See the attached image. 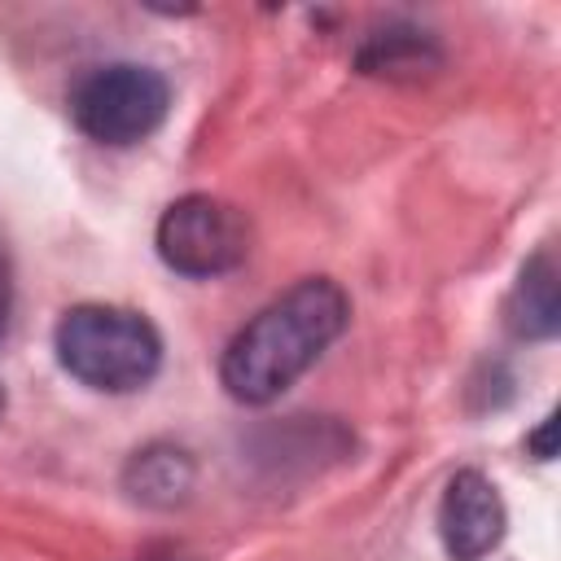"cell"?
Returning a JSON list of instances; mask_svg holds the SVG:
<instances>
[{"label": "cell", "instance_id": "1", "mask_svg": "<svg viewBox=\"0 0 561 561\" xmlns=\"http://www.w3.org/2000/svg\"><path fill=\"white\" fill-rule=\"evenodd\" d=\"M351 298L329 276H307L267 302L219 355V381L237 403L285 394L346 329Z\"/></svg>", "mask_w": 561, "mask_h": 561}, {"label": "cell", "instance_id": "2", "mask_svg": "<svg viewBox=\"0 0 561 561\" xmlns=\"http://www.w3.org/2000/svg\"><path fill=\"white\" fill-rule=\"evenodd\" d=\"M53 346L61 368L101 394H131L153 381L162 364V337L158 329L127 307H105V302H83L70 307L57 329Z\"/></svg>", "mask_w": 561, "mask_h": 561}, {"label": "cell", "instance_id": "3", "mask_svg": "<svg viewBox=\"0 0 561 561\" xmlns=\"http://www.w3.org/2000/svg\"><path fill=\"white\" fill-rule=\"evenodd\" d=\"M171 110V88L153 66L110 61L92 66L70 92L75 127L96 145H136L162 127Z\"/></svg>", "mask_w": 561, "mask_h": 561}, {"label": "cell", "instance_id": "4", "mask_svg": "<svg viewBox=\"0 0 561 561\" xmlns=\"http://www.w3.org/2000/svg\"><path fill=\"white\" fill-rule=\"evenodd\" d=\"M158 254L171 272L210 280L245 263L250 254V219L210 193H188L171 202L158 219Z\"/></svg>", "mask_w": 561, "mask_h": 561}, {"label": "cell", "instance_id": "5", "mask_svg": "<svg viewBox=\"0 0 561 561\" xmlns=\"http://www.w3.org/2000/svg\"><path fill=\"white\" fill-rule=\"evenodd\" d=\"M504 526H508V513L486 473L460 469L447 478L438 500V535L451 561H482L486 552L500 548Z\"/></svg>", "mask_w": 561, "mask_h": 561}, {"label": "cell", "instance_id": "6", "mask_svg": "<svg viewBox=\"0 0 561 561\" xmlns=\"http://www.w3.org/2000/svg\"><path fill=\"white\" fill-rule=\"evenodd\" d=\"M557 324H561L557 267H552V259L539 250V254L522 267L517 285H513V294H508V329H513L517 337H526V342H543V337L557 333Z\"/></svg>", "mask_w": 561, "mask_h": 561}, {"label": "cell", "instance_id": "7", "mask_svg": "<svg viewBox=\"0 0 561 561\" xmlns=\"http://www.w3.org/2000/svg\"><path fill=\"white\" fill-rule=\"evenodd\" d=\"M123 482H127V491H131L140 504L171 508V504H180V500L193 491V460H188L184 447L153 443V447H145V451L131 456Z\"/></svg>", "mask_w": 561, "mask_h": 561}, {"label": "cell", "instance_id": "8", "mask_svg": "<svg viewBox=\"0 0 561 561\" xmlns=\"http://www.w3.org/2000/svg\"><path fill=\"white\" fill-rule=\"evenodd\" d=\"M359 66L368 75H421L438 66V48L425 39V31H386L364 44Z\"/></svg>", "mask_w": 561, "mask_h": 561}, {"label": "cell", "instance_id": "9", "mask_svg": "<svg viewBox=\"0 0 561 561\" xmlns=\"http://www.w3.org/2000/svg\"><path fill=\"white\" fill-rule=\"evenodd\" d=\"M526 443H530V451H535L539 460H552V456H557V416L548 412V416L539 421V430H535Z\"/></svg>", "mask_w": 561, "mask_h": 561}, {"label": "cell", "instance_id": "10", "mask_svg": "<svg viewBox=\"0 0 561 561\" xmlns=\"http://www.w3.org/2000/svg\"><path fill=\"white\" fill-rule=\"evenodd\" d=\"M9 307H13V272H9V250L0 241V337L9 329Z\"/></svg>", "mask_w": 561, "mask_h": 561}, {"label": "cell", "instance_id": "11", "mask_svg": "<svg viewBox=\"0 0 561 561\" xmlns=\"http://www.w3.org/2000/svg\"><path fill=\"white\" fill-rule=\"evenodd\" d=\"M0 412H4V390H0Z\"/></svg>", "mask_w": 561, "mask_h": 561}]
</instances>
